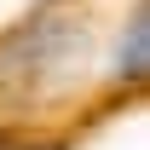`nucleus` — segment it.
<instances>
[{"mask_svg": "<svg viewBox=\"0 0 150 150\" xmlns=\"http://www.w3.org/2000/svg\"><path fill=\"white\" fill-rule=\"evenodd\" d=\"M144 40H150V18H144V12H133V23H127V46H121V75H127V81H139V75H144Z\"/></svg>", "mask_w": 150, "mask_h": 150, "instance_id": "1", "label": "nucleus"}]
</instances>
